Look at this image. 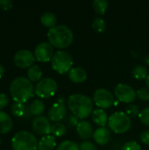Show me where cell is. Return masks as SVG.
Segmentation results:
<instances>
[{
	"instance_id": "cell-34",
	"label": "cell",
	"mask_w": 149,
	"mask_h": 150,
	"mask_svg": "<svg viewBox=\"0 0 149 150\" xmlns=\"http://www.w3.org/2000/svg\"><path fill=\"white\" fill-rule=\"evenodd\" d=\"M10 103V98L5 93H0V111L4 109Z\"/></svg>"
},
{
	"instance_id": "cell-39",
	"label": "cell",
	"mask_w": 149,
	"mask_h": 150,
	"mask_svg": "<svg viewBox=\"0 0 149 150\" xmlns=\"http://www.w3.org/2000/svg\"><path fill=\"white\" fill-rule=\"evenodd\" d=\"M143 60H144L145 63H147L148 65H149V55H146V56H144Z\"/></svg>"
},
{
	"instance_id": "cell-22",
	"label": "cell",
	"mask_w": 149,
	"mask_h": 150,
	"mask_svg": "<svg viewBox=\"0 0 149 150\" xmlns=\"http://www.w3.org/2000/svg\"><path fill=\"white\" fill-rule=\"evenodd\" d=\"M27 77L31 82H39L42 78L41 69L38 65H32L27 70Z\"/></svg>"
},
{
	"instance_id": "cell-5",
	"label": "cell",
	"mask_w": 149,
	"mask_h": 150,
	"mask_svg": "<svg viewBox=\"0 0 149 150\" xmlns=\"http://www.w3.org/2000/svg\"><path fill=\"white\" fill-rule=\"evenodd\" d=\"M107 125L113 133L124 134L131 128L132 120L126 112H116L109 117Z\"/></svg>"
},
{
	"instance_id": "cell-17",
	"label": "cell",
	"mask_w": 149,
	"mask_h": 150,
	"mask_svg": "<svg viewBox=\"0 0 149 150\" xmlns=\"http://www.w3.org/2000/svg\"><path fill=\"white\" fill-rule=\"evenodd\" d=\"M91 119L92 121L97 125L99 127H105L106 124L108 123V116L107 113L105 112V111L104 109L101 108H97L96 110H94L91 113Z\"/></svg>"
},
{
	"instance_id": "cell-21",
	"label": "cell",
	"mask_w": 149,
	"mask_h": 150,
	"mask_svg": "<svg viewBox=\"0 0 149 150\" xmlns=\"http://www.w3.org/2000/svg\"><path fill=\"white\" fill-rule=\"evenodd\" d=\"M40 22L41 24L47 27V28H53L54 27L57 23V18L56 16L53 13V12H50V11H47L45 13L42 14L41 18H40Z\"/></svg>"
},
{
	"instance_id": "cell-33",
	"label": "cell",
	"mask_w": 149,
	"mask_h": 150,
	"mask_svg": "<svg viewBox=\"0 0 149 150\" xmlns=\"http://www.w3.org/2000/svg\"><path fill=\"white\" fill-rule=\"evenodd\" d=\"M79 150H97V148L93 142L84 141L79 145Z\"/></svg>"
},
{
	"instance_id": "cell-7",
	"label": "cell",
	"mask_w": 149,
	"mask_h": 150,
	"mask_svg": "<svg viewBox=\"0 0 149 150\" xmlns=\"http://www.w3.org/2000/svg\"><path fill=\"white\" fill-rule=\"evenodd\" d=\"M57 88L58 84L54 79L45 77L37 83L34 92L40 98H49L55 94Z\"/></svg>"
},
{
	"instance_id": "cell-14",
	"label": "cell",
	"mask_w": 149,
	"mask_h": 150,
	"mask_svg": "<svg viewBox=\"0 0 149 150\" xmlns=\"http://www.w3.org/2000/svg\"><path fill=\"white\" fill-rule=\"evenodd\" d=\"M112 137V134L109 128L105 127H98L94 131L93 134V140L95 141V142L100 146H104L105 144H107Z\"/></svg>"
},
{
	"instance_id": "cell-8",
	"label": "cell",
	"mask_w": 149,
	"mask_h": 150,
	"mask_svg": "<svg viewBox=\"0 0 149 150\" xmlns=\"http://www.w3.org/2000/svg\"><path fill=\"white\" fill-rule=\"evenodd\" d=\"M93 101L101 109H108L115 103L113 94L107 89L99 88L93 94Z\"/></svg>"
},
{
	"instance_id": "cell-12",
	"label": "cell",
	"mask_w": 149,
	"mask_h": 150,
	"mask_svg": "<svg viewBox=\"0 0 149 150\" xmlns=\"http://www.w3.org/2000/svg\"><path fill=\"white\" fill-rule=\"evenodd\" d=\"M52 125L50 124V120L46 116H39L35 117L32 122V129L38 135H49L51 134Z\"/></svg>"
},
{
	"instance_id": "cell-37",
	"label": "cell",
	"mask_w": 149,
	"mask_h": 150,
	"mask_svg": "<svg viewBox=\"0 0 149 150\" xmlns=\"http://www.w3.org/2000/svg\"><path fill=\"white\" fill-rule=\"evenodd\" d=\"M80 119L78 118V117H76V115H71L70 117H69V119H68V122H69V124L72 126V127H76V126L79 124V122H80V120H79Z\"/></svg>"
},
{
	"instance_id": "cell-13",
	"label": "cell",
	"mask_w": 149,
	"mask_h": 150,
	"mask_svg": "<svg viewBox=\"0 0 149 150\" xmlns=\"http://www.w3.org/2000/svg\"><path fill=\"white\" fill-rule=\"evenodd\" d=\"M67 114V107L65 104L56 102L54 103L48 111V119L50 121L59 123L61 121Z\"/></svg>"
},
{
	"instance_id": "cell-32",
	"label": "cell",
	"mask_w": 149,
	"mask_h": 150,
	"mask_svg": "<svg viewBox=\"0 0 149 150\" xmlns=\"http://www.w3.org/2000/svg\"><path fill=\"white\" fill-rule=\"evenodd\" d=\"M122 150H142V149L137 142L130 141V142H126L123 145Z\"/></svg>"
},
{
	"instance_id": "cell-23",
	"label": "cell",
	"mask_w": 149,
	"mask_h": 150,
	"mask_svg": "<svg viewBox=\"0 0 149 150\" xmlns=\"http://www.w3.org/2000/svg\"><path fill=\"white\" fill-rule=\"evenodd\" d=\"M133 76L137 80H146L148 76V69L143 65H137L133 69Z\"/></svg>"
},
{
	"instance_id": "cell-31",
	"label": "cell",
	"mask_w": 149,
	"mask_h": 150,
	"mask_svg": "<svg viewBox=\"0 0 149 150\" xmlns=\"http://www.w3.org/2000/svg\"><path fill=\"white\" fill-rule=\"evenodd\" d=\"M137 94V98L139 99H141V101H148L149 100V89L143 87L139 89L136 91Z\"/></svg>"
},
{
	"instance_id": "cell-26",
	"label": "cell",
	"mask_w": 149,
	"mask_h": 150,
	"mask_svg": "<svg viewBox=\"0 0 149 150\" xmlns=\"http://www.w3.org/2000/svg\"><path fill=\"white\" fill-rule=\"evenodd\" d=\"M25 111H26V108H25V106L24 105V104L18 103V102L13 103V105H12L11 107V114H12L14 117H16V118L22 117V116L25 114Z\"/></svg>"
},
{
	"instance_id": "cell-35",
	"label": "cell",
	"mask_w": 149,
	"mask_h": 150,
	"mask_svg": "<svg viewBox=\"0 0 149 150\" xmlns=\"http://www.w3.org/2000/svg\"><path fill=\"white\" fill-rule=\"evenodd\" d=\"M13 5V3L11 0H0V7L1 9L7 11L11 9Z\"/></svg>"
},
{
	"instance_id": "cell-18",
	"label": "cell",
	"mask_w": 149,
	"mask_h": 150,
	"mask_svg": "<svg viewBox=\"0 0 149 150\" xmlns=\"http://www.w3.org/2000/svg\"><path fill=\"white\" fill-rule=\"evenodd\" d=\"M13 122L10 115L3 111H0V134H8L11 130Z\"/></svg>"
},
{
	"instance_id": "cell-24",
	"label": "cell",
	"mask_w": 149,
	"mask_h": 150,
	"mask_svg": "<svg viewBox=\"0 0 149 150\" xmlns=\"http://www.w3.org/2000/svg\"><path fill=\"white\" fill-rule=\"evenodd\" d=\"M92 7L97 14L104 15L107 11L108 2L106 0H94L92 3Z\"/></svg>"
},
{
	"instance_id": "cell-19",
	"label": "cell",
	"mask_w": 149,
	"mask_h": 150,
	"mask_svg": "<svg viewBox=\"0 0 149 150\" xmlns=\"http://www.w3.org/2000/svg\"><path fill=\"white\" fill-rule=\"evenodd\" d=\"M56 147V141L55 137L53 135H46L43 136L38 144L39 150H54Z\"/></svg>"
},
{
	"instance_id": "cell-10",
	"label": "cell",
	"mask_w": 149,
	"mask_h": 150,
	"mask_svg": "<svg viewBox=\"0 0 149 150\" xmlns=\"http://www.w3.org/2000/svg\"><path fill=\"white\" fill-rule=\"evenodd\" d=\"M14 63L18 68L26 69L30 68L33 65L35 61L34 54H32L28 49H21L18 50L14 55Z\"/></svg>"
},
{
	"instance_id": "cell-15",
	"label": "cell",
	"mask_w": 149,
	"mask_h": 150,
	"mask_svg": "<svg viewBox=\"0 0 149 150\" xmlns=\"http://www.w3.org/2000/svg\"><path fill=\"white\" fill-rule=\"evenodd\" d=\"M76 133L77 135L83 139V140H88L91 137H93V127L90 122L88 120H80L79 124L76 126Z\"/></svg>"
},
{
	"instance_id": "cell-6",
	"label": "cell",
	"mask_w": 149,
	"mask_h": 150,
	"mask_svg": "<svg viewBox=\"0 0 149 150\" xmlns=\"http://www.w3.org/2000/svg\"><path fill=\"white\" fill-rule=\"evenodd\" d=\"M52 69L59 74L68 73L73 66V58L71 54L64 50H59L54 53L51 60Z\"/></svg>"
},
{
	"instance_id": "cell-2",
	"label": "cell",
	"mask_w": 149,
	"mask_h": 150,
	"mask_svg": "<svg viewBox=\"0 0 149 150\" xmlns=\"http://www.w3.org/2000/svg\"><path fill=\"white\" fill-rule=\"evenodd\" d=\"M34 88L32 82L24 76L16 77L10 85V93L15 102L24 104L33 97Z\"/></svg>"
},
{
	"instance_id": "cell-27",
	"label": "cell",
	"mask_w": 149,
	"mask_h": 150,
	"mask_svg": "<svg viewBox=\"0 0 149 150\" xmlns=\"http://www.w3.org/2000/svg\"><path fill=\"white\" fill-rule=\"evenodd\" d=\"M56 150H79V146L76 142L67 140L61 142L57 146Z\"/></svg>"
},
{
	"instance_id": "cell-20",
	"label": "cell",
	"mask_w": 149,
	"mask_h": 150,
	"mask_svg": "<svg viewBox=\"0 0 149 150\" xmlns=\"http://www.w3.org/2000/svg\"><path fill=\"white\" fill-rule=\"evenodd\" d=\"M28 111L32 115L36 117L41 116L45 111V104L41 99H34L29 105Z\"/></svg>"
},
{
	"instance_id": "cell-41",
	"label": "cell",
	"mask_w": 149,
	"mask_h": 150,
	"mask_svg": "<svg viewBox=\"0 0 149 150\" xmlns=\"http://www.w3.org/2000/svg\"><path fill=\"white\" fill-rule=\"evenodd\" d=\"M146 84H147V86H148V88L149 89V74H148V77L146 78Z\"/></svg>"
},
{
	"instance_id": "cell-1",
	"label": "cell",
	"mask_w": 149,
	"mask_h": 150,
	"mask_svg": "<svg viewBox=\"0 0 149 150\" xmlns=\"http://www.w3.org/2000/svg\"><path fill=\"white\" fill-rule=\"evenodd\" d=\"M68 107L80 120H84L91 115L93 110L92 99L83 94L76 93L69 96L68 98Z\"/></svg>"
},
{
	"instance_id": "cell-9",
	"label": "cell",
	"mask_w": 149,
	"mask_h": 150,
	"mask_svg": "<svg viewBox=\"0 0 149 150\" xmlns=\"http://www.w3.org/2000/svg\"><path fill=\"white\" fill-rule=\"evenodd\" d=\"M114 95L119 102L126 104L133 103L137 97L134 89L126 83H119L114 89Z\"/></svg>"
},
{
	"instance_id": "cell-40",
	"label": "cell",
	"mask_w": 149,
	"mask_h": 150,
	"mask_svg": "<svg viewBox=\"0 0 149 150\" xmlns=\"http://www.w3.org/2000/svg\"><path fill=\"white\" fill-rule=\"evenodd\" d=\"M57 102H59V103H62V104H65V98H58V100H57Z\"/></svg>"
},
{
	"instance_id": "cell-30",
	"label": "cell",
	"mask_w": 149,
	"mask_h": 150,
	"mask_svg": "<svg viewBox=\"0 0 149 150\" xmlns=\"http://www.w3.org/2000/svg\"><path fill=\"white\" fill-rule=\"evenodd\" d=\"M139 119L141 120V122L142 124H144L145 126L149 127V108H144L140 112L139 114Z\"/></svg>"
},
{
	"instance_id": "cell-36",
	"label": "cell",
	"mask_w": 149,
	"mask_h": 150,
	"mask_svg": "<svg viewBox=\"0 0 149 150\" xmlns=\"http://www.w3.org/2000/svg\"><path fill=\"white\" fill-rule=\"evenodd\" d=\"M140 139L142 143H144L145 145H149V131L146 130L144 132H142L140 135Z\"/></svg>"
},
{
	"instance_id": "cell-42",
	"label": "cell",
	"mask_w": 149,
	"mask_h": 150,
	"mask_svg": "<svg viewBox=\"0 0 149 150\" xmlns=\"http://www.w3.org/2000/svg\"><path fill=\"white\" fill-rule=\"evenodd\" d=\"M0 145H1V139H0Z\"/></svg>"
},
{
	"instance_id": "cell-4",
	"label": "cell",
	"mask_w": 149,
	"mask_h": 150,
	"mask_svg": "<svg viewBox=\"0 0 149 150\" xmlns=\"http://www.w3.org/2000/svg\"><path fill=\"white\" fill-rule=\"evenodd\" d=\"M38 144L36 136L28 131H19L11 139L13 150H36Z\"/></svg>"
},
{
	"instance_id": "cell-28",
	"label": "cell",
	"mask_w": 149,
	"mask_h": 150,
	"mask_svg": "<svg viewBox=\"0 0 149 150\" xmlns=\"http://www.w3.org/2000/svg\"><path fill=\"white\" fill-rule=\"evenodd\" d=\"M92 28L97 33H103L106 29V23L102 18L97 17L94 18V20L92 22Z\"/></svg>"
},
{
	"instance_id": "cell-11",
	"label": "cell",
	"mask_w": 149,
	"mask_h": 150,
	"mask_svg": "<svg viewBox=\"0 0 149 150\" xmlns=\"http://www.w3.org/2000/svg\"><path fill=\"white\" fill-rule=\"evenodd\" d=\"M54 54V47L49 42H40L34 49L35 59L40 62H50Z\"/></svg>"
},
{
	"instance_id": "cell-3",
	"label": "cell",
	"mask_w": 149,
	"mask_h": 150,
	"mask_svg": "<svg viewBox=\"0 0 149 150\" xmlns=\"http://www.w3.org/2000/svg\"><path fill=\"white\" fill-rule=\"evenodd\" d=\"M49 43L59 49L68 47L74 40L72 30L65 25H57L47 32Z\"/></svg>"
},
{
	"instance_id": "cell-25",
	"label": "cell",
	"mask_w": 149,
	"mask_h": 150,
	"mask_svg": "<svg viewBox=\"0 0 149 150\" xmlns=\"http://www.w3.org/2000/svg\"><path fill=\"white\" fill-rule=\"evenodd\" d=\"M67 133V127L61 123H54L51 127V134L54 137H62Z\"/></svg>"
},
{
	"instance_id": "cell-38",
	"label": "cell",
	"mask_w": 149,
	"mask_h": 150,
	"mask_svg": "<svg viewBox=\"0 0 149 150\" xmlns=\"http://www.w3.org/2000/svg\"><path fill=\"white\" fill-rule=\"evenodd\" d=\"M4 71H5V69H4V67L3 66V65H1L0 64V78L4 76Z\"/></svg>"
},
{
	"instance_id": "cell-16",
	"label": "cell",
	"mask_w": 149,
	"mask_h": 150,
	"mask_svg": "<svg viewBox=\"0 0 149 150\" xmlns=\"http://www.w3.org/2000/svg\"><path fill=\"white\" fill-rule=\"evenodd\" d=\"M68 78L73 83H81L87 79V72L82 67H75L68 72Z\"/></svg>"
},
{
	"instance_id": "cell-29",
	"label": "cell",
	"mask_w": 149,
	"mask_h": 150,
	"mask_svg": "<svg viewBox=\"0 0 149 150\" xmlns=\"http://www.w3.org/2000/svg\"><path fill=\"white\" fill-rule=\"evenodd\" d=\"M140 109L138 107V105H133V104H130L129 105H127L126 109V113L131 118V117H136L139 116L140 114Z\"/></svg>"
}]
</instances>
